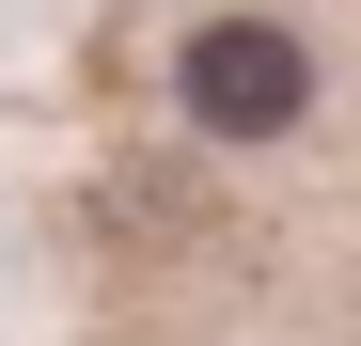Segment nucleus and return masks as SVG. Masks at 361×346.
<instances>
[{
  "instance_id": "nucleus-1",
  "label": "nucleus",
  "mask_w": 361,
  "mask_h": 346,
  "mask_svg": "<svg viewBox=\"0 0 361 346\" xmlns=\"http://www.w3.org/2000/svg\"><path fill=\"white\" fill-rule=\"evenodd\" d=\"M314 95H330V64H314V32L298 16H267V0H220V16H189L173 32V110H189L204 142H298L314 126Z\"/></svg>"
}]
</instances>
